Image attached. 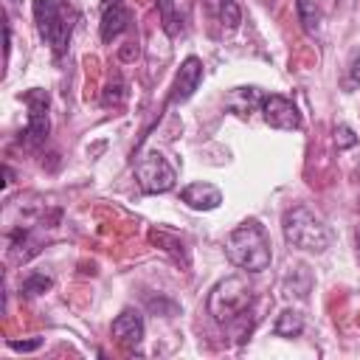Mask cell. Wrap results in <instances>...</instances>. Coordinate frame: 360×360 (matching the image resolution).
<instances>
[{"label":"cell","mask_w":360,"mask_h":360,"mask_svg":"<svg viewBox=\"0 0 360 360\" xmlns=\"http://www.w3.org/2000/svg\"><path fill=\"white\" fill-rule=\"evenodd\" d=\"M225 253H228L231 264H236L239 270H248V273H262L273 262L270 236H267L264 225L256 219H245L242 225H236L228 233Z\"/></svg>","instance_id":"obj_1"},{"label":"cell","mask_w":360,"mask_h":360,"mask_svg":"<svg viewBox=\"0 0 360 360\" xmlns=\"http://www.w3.org/2000/svg\"><path fill=\"white\" fill-rule=\"evenodd\" d=\"M200 82H202V62L197 56L183 59V65H180V70L174 76V87L169 93V104L172 107L174 104H186L194 96V90L200 87Z\"/></svg>","instance_id":"obj_8"},{"label":"cell","mask_w":360,"mask_h":360,"mask_svg":"<svg viewBox=\"0 0 360 360\" xmlns=\"http://www.w3.org/2000/svg\"><path fill=\"white\" fill-rule=\"evenodd\" d=\"M112 338L121 349L135 352L143 340V318L138 309H124L115 321H112Z\"/></svg>","instance_id":"obj_9"},{"label":"cell","mask_w":360,"mask_h":360,"mask_svg":"<svg viewBox=\"0 0 360 360\" xmlns=\"http://www.w3.org/2000/svg\"><path fill=\"white\" fill-rule=\"evenodd\" d=\"M135 180L146 194H163L174 186L177 174L160 152H146L135 160Z\"/></svg>","instance_id":"obj_5"},{"label":"cell","mask_w":360,"mask_h":360,"mask_svg":"<svg viewBox=\"0 0 360 360\" xmlns=\"http://www.w3.org/2000/svg\"><path fill=\"white\" fill-rule=\"evenodd\" d=\"M250 304H253V290L248 287V281L242 276H228L214 284L208 295V315L225 326L242 318L250 309Z\"/></svg>","instance_id":"obj_3"},{"label":"cell","mask_w":360,"mask_h":360,"mask_svg":"<svg viewBox=\"0 0 360 360\" xmlns=\"http://www.w3.org/2000/svg\"><path fill=\"white\" fill-rule=\"evenodd\" d=\"M180 200L194 211H214L222 202V191L211 183H191L180 191Z\"/></svg>","instance_id":"obj_11"},{"label":"cell","mask_w":360,"mask_h":360,"mask_svg":"<svg viewBox=\"0 0 360 360\" xmlns=\"http://www.w3.org/2000/svg\"><path fill=\"white\" fill-rule=\"evenodd\" d=\"M281 233H284L287 245H292L298 250H309V253H323L332 245V231L307 205H295V208L284 211Z\"/></svg>","instance_id":"obj_2"},{"label":"cell","mask_w":360,"mask_h":360,"mask_svg":"<svg viewBox=\"0 0 360 360\" xmlns=\"http://www.w3.org/2000/svg\"><path fill=\"white\" fill-rule=\"evenodd\" d=\"M124 96H127V84H124V82L115 76V82H110V84L104 87L101 101H104L107 107H110V104H112V107H121V104H124Z\"/></svg>","instance_id":"obj_18"},{"label":"cell","mask_w":360,"mask_h":360,"mask_svg":"<svg viewBox=\"0 0 360 360\" xmlns=\"http://www.w3.org/2000/svg\"><path fill=\"white\" fill-rule=\"evenodd\" d=\"M357 250H360V233H357Z\"/></svg>","instance_id":"obj_22"},{"label":"cell","mask_w":360,"mask_h":360,"mask_svg":"<svg viewBox=\"0 0 360 360\" xmlns=\"http://www.w3.org/2000/svg\"><path fill=\"white\" fill-rule=\"evenodd\" d=\"M273 332L278 338H295V335H301L304 332V315L298 309H281V315L276 318Z\"/></svg>","instance_id":"obj_14"},{"label":"cell","mask_w":360,"mask_h":360,"mask_svg":"<svg viewBox=\"0 0 360 360\" xmlns=\"http://www.w3.org/2000/svg\"><path fill=\"white\" fill-rule=\"evenodd\" d=\"M25 104H28V127L22 132V141L37 149L45 143L48 132H51V118H48V93L34 87L25 93Z\"/></svg>","instance_id":"obj_6"},{"label":"cell","mask_w":360,"mask_h":360,"mask_svg":"<svg viewBox=\"0 0 360 360\" xmlns=\"http://www.w3.org/2000/svg\"><path fill=\"white\" fill-rule=\"evenodd\" d=\"M8 253L14 256V262H25L28 256L37 253V245H31V231L28 228H11L8 231Z\"/></svg>","instance_id":"obj_13"},{"label":"cell","mask_w":360,"mask_h":360,"mask_svg":"<svg viewBox=\"0 0 360 360\" xmlns=\"http://www.w3.org/2000/svg\"><path fill=\"white\" fill-rule=\"evenodd\" d=\"M349 82L360 87V53H357V56L349 62Z\"/></svg>","instance_id":"obj_21"},{"label":"cell","mask_w":360,"mask_h":360,"mask_svg":"<svg viewBox=\"0 0 360 360\" xmlns=\"http://www.w3.org/2000/svg\"><path fill=\"white\" fill-rule=\"evenodd\" d=\"M34 22L45 45H51L53 56H62L70 42L73 14H68L65 6H59L56 0H34Z\"/></svg>","instance_id":"obj_4"},{"label":"cell","mask_w":360,"mask_h":360,"mask_svg":"<svg viewBox=\"0 0 360 360\" xmlns=\"http://www.w3.org/2000/svg\"><path fill=\"white\" fill-rule=\"evenodd\" d=\"M8 346L14 352H34V349L42 346V338H34V340H8Z\"/></svg>","instance_id":"obj_20"},{"label":"cell","mask_w":360,"mask_h":360,"mask_svg":"<svg viewBox=\"0 0 360 360\" xmlns=\"http://www.w3.org/2000/svg\"><path fill=\"white\" fill-rule=\"evenodd\" d=\"M129 25H132V11H129L124 3H112V6H107L104 14H101L98 34H101L104 42H112V39L121 37Z\"/></svg>","instance_id":"obj_10"},{"label":"cell","mask_w":360,"mask_h":360,"mask_svg":"<svg viewBox=\"0 0 360 360\" xmlns=\"http://www.w3.org/2000/svg\"><path fill=\"white\" fill-rule=\"evenodd\" d=\"M295 11H298V20H301V28L315 37L321 31V11L315 6V0H295Z\"/></svg>","instance_id":"obj_15"},{"label":"cell","mask_w":360,"mask_h":360,"mask_svg":"<svg viewBox=\"0 0 360 360\" xmlns=\"http://www.w3.org/2000/svg\"><path fill=\"white\" fill-rule=\"evenodd\" d=\"M158 11H160V28L166 31V37H177L183 31V20L174 11V0H158Z\"/></svg>","instance_id":"obj_16"},{"label":"cell","mask_w":360,"mask_h":360,"mask_svg":"<svg viewBox=\"0 0 360 360\" xmlns=\"http://www.w3.org/2000/svg\"><path fill=\"white\" fill-rule=\"evenodd\" d=\"M202 6H205V11H208V17L217 20L222 28H228V31L239 28L242 11H239V6H236L233 0H202Z\"/></svg>","instance_id":"obj_12"},{"label":"cell","mask_w":360,"mask_h":360,"mask_svg":"<svg viewBox=\"0 0 360 360\" xmlns=\"http://www.w3.org/2000/svg\"><path fill=\"white\" fill-rule=\"evenodd\" d=\"M262 118L273 129H290V132L292 129H301V112H298V107L290 98L278 96V93L262 96Z\"/></svg>","instance_id":"obj_7"},{"label":"cell","mask_w":360,"mask_h":360,"mask_svg":"<svg viewBox=\"0 0 360 360\" xmlns=\"http://www.w3.org/2000/svg\"><path fill=\"white\" fill-rule=\"evenodd\" d=\"M51 276H45V273H31V276H25L22 278V284H20V292L25 295V298H34V295H39V292H45V290H51Z\"/></svg>","instance_id":"obj_17"},{"label":"cell","mask_w":360,"mask_h":360,"mask_svg":"<svg viewBox=\"0 0 360 360\" xmlns=\"http://www.w3.org/2000/svg\"><path fill=\"white\" fill-rule=\"evenodd\" d=\"M335 146H338V149H352V146H357L354 129L346 127V124H338V127H335Z\"/></svg>","instance_id":"obj_19"}]
</instances>
